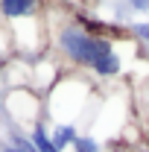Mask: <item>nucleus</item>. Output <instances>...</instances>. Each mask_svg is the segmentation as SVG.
<instances>
[{
    "label": "nucleus",
    "instance_id": "6",
    "mask_svg": "<svg viewBox=\"0 0 149 152\" xmlns=\"http://www.w3.org/2000/svg\"><path fill=\"white\" fill-rule=\"evenodd\" d=\"M76 152H102L99 149V143H96V137H91V134H79V140L73 143Z\"/></svg>",
    "mask_w": 149,
    "mask_h": 152
},
{
    "label": "nucleus",
    "instance_id": "5",
    "mask_svg": "<svg viewBox=\"0 0 149 152\" xmlns=\"http://www.w3.org/2000/svg\"><path fill=\"white\" fill-rule=\"evenodd\" d=\"M32 146H35V152H58L56 146H53V140H50V134H47V129L41 126V123H35L32 126Z\"/></svg>",
    "mask_w": 149,
    "mask_h": 152
},
{
    "label": "nucleus",
    "instance_id": "1",
    "mask_svg": "<svg viewBox=\"0 0 149 152\" xmlns=\"http://www.w3.org/2000/svg\"><path fill=\"white\" fill-rule=\"evenodd\" d=\"M56 41H58V50L70 58L73 64H79V67H93L102 56H108V53L114 50L111 38L96 35V32L79 26V23L61 26L58 35H56Z\"/></svg>",
    "mask_w": 149,
    "mask_h": 152
},
{
    "label": "nucleus",
    "instance_id": "8",
    "mask_svg": "<svg viewBox=\"0 0 149 152\" xmlns=\"http://www.w3.org/2000/svg\"><path fill=\"white\" fill-rule=\"evenodd\" d=\"M126 9H131V12H149V0H131Z\"/></svg>",
    "mask_w": 149,
    "mask_h": 152
},
{
    "label": "nucleus",
    "instance_id": "3",
    "mask_svg": "<svg viewBox=\"0 0 149 152\" xmlns=\"http://www.w3.org/2000/svg\"><path fill=\"white\" fill-rule=\"evenodd\" d=\"M50 140H53V146L58 152H64L67 146H73L76 140H79V132H76L73 123H56V129L50 132Z\"/></svg>",
    "mask_w": 149,
    "mask_h": 152
},
{
    "label": "nucleus",
    "instance_id": "7",
    "mask_svg": "<svg viewBox=\"0 0 149 152\" xmlns=\"http://www.w3.org/2000/svg\"><path fill=\"white\" fill-rule=\"evenodd\" d=\"M131 32L140 38V41H146V44H149V20H146V23H131Z\"/></svg>",
    "mask_w": 149,
    "mask_h": 152
},
{
    "label": "nucleus",
    "instance_id": "4",
    "mask_svg": "<svg viewBox=\"0 0 149 152\" xmlns=\"http://www.w3.org/2000/svg\"><path fill=\"white\" fill-rule=\"evenodd\" d=\"M91 70H93L96 76H102V79H108V76H117L120 70H123V56H120L117 50H111L108 56H102V58H99V61L93 64Z\"/></svg>",
    "mask_w": 149,
    "mask_h": 152
},
{
    "label": "nucleus",
    "instance_id": "2",
    "mask_svg": "<svg viewBox=\"0 0 149 152\" xmlns=\"http://www.w3.org/2000/svg\"><path fill=\"white\" fill-rule=\"evenodd\" d=\"M38 6L35 0H3L0 3V15L6 20H23V18H35L38 15Z\"/></svg>",
    "mask_w": 149,
    "mask_h": 152
},
{
    "label": "nucleus",
    "instance_id": "10",
    "mask_svg": "<svg viewBox=\"0 0 149 152\" xmlns=\"http://www.w3.org/2000/svg\"><path fill=\"white\" fill-rule=\"evenodd\" d=\"M0 67H3V56H0Z\"/></svg>",
    "mask_w": 149,
    "mask_h": 152
},
{
    "label": "nucleus",
    "instance_id": "9",
    "mask_svg": "<svg viewBox=\"0 0 149 152\" xmlns=\"http://www.w3.org/2000/svg\"><path fill=\"white\" fill-rule=\"evenodd\" d=\"M0 152H18V149H15V146H9V143H6V146H3V149H0Z\"/></svg>",
    "mask_w": 149,
    "mask_h": 152
}]
</instances>
